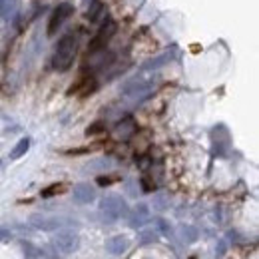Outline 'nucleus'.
<instances>
[{
    "label": "nucleus",
    "mask_w": 259,
    "mask_h": 259,
    "mask_svg": "<svg viewBox=\"0 0 259 259\" xmlns=\"http://www.w3.org/2000/svg\"><path fill=\"white\" fill-rule=\"evenodd\" d=\"M76 52H78V40L74 34H66L56 50H54V58H52V66L58 70V72H66L72 64H74V58H76Z\"/></svg>",
    "instance_id": "nucleus-1"
},
{
    "label": "nucleus",
    "mask_w": 259,
    "mask_h": 259,
    "mask_svg": "<svg viewBox=\"0 0 259 259\" xmlns=\"http://www.w3.org/2000/svg\"><path fill=\"white\" fill-rule=\"evenodd\" d=\"M54 247L64 257L70 255V253H74L78 249V233H74V231H62V233H58L54 237Z\"/></svg>",
    "instance_id": "nucleus-2"
},
{
    "label": "nucleus",
    "mask_w": 259,
    "mask_h": 259,
    "mask_svg": "<svg viewBox=\"0 0 259 259\" xmlns=\"http://www.w3.org/2000/svg\"><path fill=\"white\" fill-rule=\"evenodd\" d=\"M72 6L70 4H60L54 12H52V16H50V20H48V34L52 36V34H56V30L72 16Z\"/></svg>",
    "instance_id": "nucleus-3"
},
{
    "label": "nucleus",
    "mask_w": 259,
    "mask_h": 259,
    "mask_svg": "<svg viewBox=\"0 0 259 259\" xmlns=\"http://www.w3.org/2000/svg\"><path fill=\"white\" fill-rule=\"evenodd\" d=\"M116 32V24L114 22H108V26H102V30L94 36V40L90 42V52H98L106 46V42L112 38V34Z\"/></svg>",
    "instance_id": "nucleus-4"
},
{
    "label": "nucleus",
    "mask_w": 259,
    "mask_h": 259,
    "mask_svg": "<svg viewBox=\"0 0 259 259\" xmlns=\"http://www.w3.org/2000/svg\"><path fill=\"white\" fill-rule=\"evenodd\" d=\"M104 211L112 219H116V217L126 213V206H124V202L120 198H108V200H104Z\"/></svg>",
    "instance_id": "nucleus-5"
},
{
    "label": "nucleus",
    "mask_w": 259,
    "mask_h": 259,
    "mask_svg": "<svg viewBox=\"0 0 259 259\" xmlns=\"http://www.w3.org/2000/svg\"><path fill=\"white\" fill-rule=\"evenodd\" d=\"M106 247H108V251H110L112 255H120V253H124V251L128 249V239H126L124 235H116V237L108 239Z\"/></svg>",
    "instance_id": "nucleus-6"
},
{
    "label": "nucleus",
    "mask_w": 259,
    "mask_h": 259,
    "mask_svg": "<svg viewBox=\"0 0 259 259\" xmlns=\"http://www.w3.org/2000/svg\"><path fill=\"white\" fill-rule=\"evenodd\" d=\"M74 198H76V202H80V204H88V202H92L94 200V192H92V188L90 186H78L76 190H74Z\"/></svg>",
    "instance_id": "nucleus-7"
},
{
    "label": "nucleus",
    "mask_w": 259,
    "mask_h": 259,
    "mask_svg": "<svg viewBox=\"0 0 259 259\" xmlns=\"http://www.w3.org/2000/svg\"><path fill=\"white\" fill-rule=\"evenodd\" d=\"M96 88V82L92 80V78H84L80 84H76V86H72V90H70V94H74V92H78V94H82V96H86V94H90L92 90Z\"/></svg>",
    "instance_id": "nucleus-8"
},
{
    "label": "nucleus",
    "mask_w": 259,
    "mask_h": 259,
    "mask_svg": "<svg viewBox=\"0 0 259 259\" xmlns=\"http://www.w3.org/2000/svg\"><path fill=\"white\" fill-rule=\"evenodd\" d=\"M134 134H136V126L132 120H124L116 126V136H120V138H132Z\"/></svg>",
    "instance_id": "nucleus-9"
},
{
    "label": "nucleus",
    "mask_w": 259,
    "mask_h": 259,
    "mask_svg": "<svg viewBox=\"0 0 259 259\" xmlns=\"http://www.w3.org/2000/svg\"><path fill=\"white\" fill-rule=\"evenodd\" d=\"M28 148H30V140H28V138H22V140L16 144V148L12 150L10 157H12V159H18V157H22V155L28 152Z\"/></svg>",
    "instance_id": "nucleus-10"
},
{
    "label": "nucleus",
    "mask_w": 259,
    "mask_h": 259,
    "mask_svg": "<svg viewBox=\"0 0 259 259\" xmlns=\"http://www.w3.org/2000/svg\"><path fill=\"white\" fill-rule=\"evenodd\" d=\"M64 192H66V186H64V184H54V186L42 190V198H52V196H56V194H64Z\"/></svg>",
    "instance_id": "nucleus-11"
},
{
    "label": "nucleus",
    "mask_w": 259,
    "mask_h": 259,
    "mask_svg": "<svg viewBox=\"0 0 259 259\" xmlns=\"http://www.w3.org/2000/svg\"><path fill=\"white\" fill-rule=\"evenodd\" d=\"M100 132H104V128H102V124H94L92 128H88V136H94V134H100Z\"/></svg>",
    "instance_id": "nucleus-12"
},
{
    "label": "nucleus",
    "mask_w": 259,
    "mask_h": 259,
    "mask_svg": "<svg viewBox=\"0 0 259 259\" xmlns=\"http://www.w3.org/2000/svg\"><path fill=\"white\" fill-rule=\"evenodd\" d=\"M116 180H118V178H98V184H100V186H110V184L116 182Z\"/></svg>",
    "instance_id": "nucleus-13"
},
{
    "label": "nucleus",
    "mask_w": 259,
    "mask_h": 259,
    "mask_svg": "<svg viewBox=\"0 0 259 259\" xmlns=\"http://www.w3.org/2000/svg\"><path fill=\"white\" fill-rule=\"evenodd\" d=\"M4 237H6V233H4V231H0V239H4Z\"/></svg>",
    "instance_id": "nucleus-14"
}]
</instances>
